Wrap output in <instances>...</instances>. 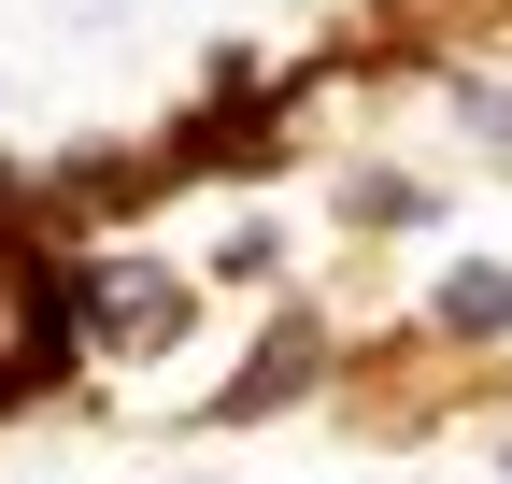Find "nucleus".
<instances>
[{
    "mask_svg": "<svg viewBox=\"0 0 512 484\" xmlns=\"http://www.w3.org/2000/svg\"><path fill=\"white\" fill-rule=\"evenodd\" d=\"M72 342H86V328H72V271L0 214V413H29L57 371H72Z\"/></svg>",
    "mask_w": 512,
    "mask_h": 484,
    "instance_id": "f257e3e1",
    "label": "nucleus"
},
{
    "mask_svg": "<svg viewBox=\"0 0 512 484\" xmlns=\"http://www.w3.org/2000/svg\"><path fill=\"white\" fill-rule=\"evenodd\" d=\"M72 328H100V342H128V356H157V342L185 328V285H157V271H86V285H72Z\"/></svg>",
    "mask_w": 512,
    "mask_h": 484,
    "instance_id": "f03ea898",
    "label": "nucleus"
},
{
    "mask_svg": "<svg viewBox=\"0 0 512 484\" xmlns=\"http://www.w3.org/2000/svg\"><path fill=\"white\" fill-rule=\"evenodd\" d=\"M441 328L498 342V328H512V271H498V257H456V271H441Z\"/></svg>",
    "mask_w": 512,
    "mask_h": 484,
    "instance_id": "7ed1b4c3",
    "label": "nucleus"
},
{
    "mask_svg": "<svg viewBox=\"0 0 512 484\" xmlns=\"http://www.w3.org/2000/svg\"><path fill=\"white\" fill-rule=\"evenodd\" d=\"M313 356H328L313 328H271V356H256V371L228 385V413H271V399H299V371H313Z\"/></svg>",
    "mask_w": 512,
    "mask_h": 484,
    "instance_id": "20e7f679",
    "label": "nucleus"
}]
</instances>
